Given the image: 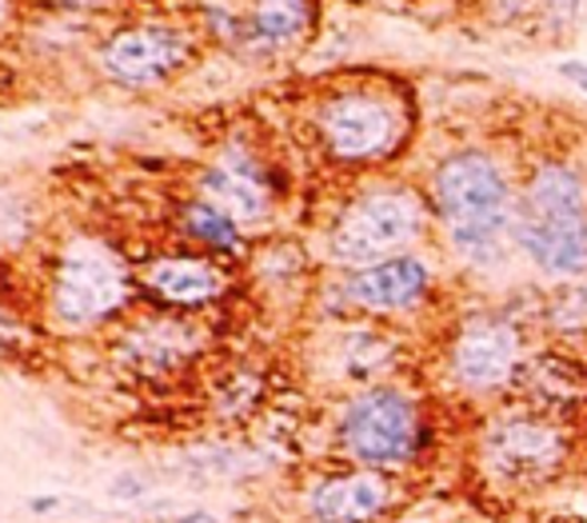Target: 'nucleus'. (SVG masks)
<instances>
[{"label": "nucleus", "instance_id": "f257e3e1", "mask_svg": "<svg viewBox=\"0 0 587 523\" xmlns=\"http://www.w3.org/2000/svg\"><path fill=\"white\" fill-rule=\"evenodd\" d=\"M432 204L464 260L488 268L504 256V232L516 228L508 176L488 152H452L432 176Z\"/></svg>", "mask_w": 587, "mask_h": 523}, {"label": "nucleus", "instance_id": "f03ea898", "mask_svg": "<svg viewBox=\"0 0 587 523\" xmlns=\"http://www.w3.org/2000/svg\"><path fill=\"white\" fill-rule=\"evenodd\" d=\"M129 300L132 276L117 248L92 240V236H77L60 248L49 308L64 328H97V324L124 312Z\"/></svg>", "mask_w": 587, "mask_h": 523}, {"label": "nucleus", "instance_id": "7ed1b4c3", "mask_svg": "<svg viewBox=\"0 0 587 523\" xmlns=\"http://www.w3.org/2000/svg\"><path fill=\"white\" fill-rule=\"evenodd\" d=\"M428 443V423L416 400L399 388H368L352 396L340 412V448L368 472H388L412 463Z\"/></svg>", "mask_w": 587, "mask_h": 523}, {"label": "nucleus", "instance_id": "20e7f679", "mask_svg": "<svg viewBox=\"0 0 587 523\" xmlns=\"http://www.w3.org/2000/svg\"><path fill=\"white\" fill-rule=\"evenodd\" d=\"M428 228V212L412 188H372L340 212L328 236L332 260L352 268H372L392 260L399 248H408Z\"/></svg>", "mask_w": 587, "mask_h": 523}, {"label": "nucleus", "instance_id": "39448f33", "mask_svg": "<svg viewBox=\"0 0 587 523\" xmlns=\"http://www.w3.org/2000/svg\"><path fill=\"white\" fill-rule=\"evenodd\" d=\"M316 132L332 161L372 164L399 148L404 132H408V116L384 92L348 89L320 104Z\"/></svg>", "mask_w": 587, "mask_h": 523}, {"label": "nucleus", "instance_id": "423d86ee", "mask_svg": "<svg viewBox=\"0 0 587 523\" xmlns=\"http://www.w3.org/2000/svg\"><path fill=\"white\" fill-rule=\"evenodd\" d=\"M484 472L488 480L508 483V488H539L556 480V472L568 460V440L556 423L536 420V416H508L496 420L479 443Z\"/></svg>", "mask_w": 587, "mask_h": 523}, {"label": "nucleus", "instance_id": "0eeeda50", "mask_svg": "<svg viewBox=\"0 0 587 523\" xmlns=\"http://www.w3.org/2000/svg\"><path fill=\"white\" fill-rule=\"evenodd\" d=\"M192 52H196V44H192L189 29L144 21L117 29L100 44V69L109 81L124 84V89H156L192 61Z\"/></svg>", "mask_w": 587, "mask_h": 523}, {"label": "nucleus", "instance_id": "6e6552de", "mask_svg": "<svg viewBox=\"0 0 587 523\" xmlns=\"http://www.w3.org/2000/svg\"><path fill=\"white\" fill-rule=\"evenodd\" d=\"M519 336L504 320H479L452 343V376L468 392H496L516 376Z\"/></svg>", "mask_w": 587, "mask_h": 523}, {"label": "nucleus", "instance_id": "1a4fd4ad", "mask_svg": "<svg viewBox=\"0 0 587 523\" xmlns=\"http://www.w3.org/2000/svg\"><path fill=\"white\" fill-rule=\"evenodd\" d=\"M516 244L539 273L584 276L587 273V212L568 216H536L516 212Z\"/></svg>", "mask_w": 587, "mask_h": 523}, {"label": "nucleus", "instance_id": "9d476101", "mask_svg": "<svg viewBox=\"0 0 587 523\" xmlns=\"http://www.w3.org/2000/svg\"><path fill=\"white\" fill-rule=\"evenodd\" d=\"M200 201L229 212L236 224H256L269 216V181L264 168L252 161V152L229 148L200 176Z\"/></svg>", "mask_w": 587, "mask_h": 523}, {"label": "nucleus", "instance_id": "9b49d317", "mask_svg": "<svg viewBox=\"0 0 587 523\" xmlns=\"http://www.w3.org/2000/svg\"><path fill=\"white\" fill-rule=\"evenodd\" d=\"M428 284L432 273L419 256H392L372 268H356L344 284V296L368 312H399L428 293Z\"/></svg>", "mask_w": 587, "mask_h": 523}, {"label": "nucleus", "instance_id": "f8f14e48", "mask_svg": "<svg viewBox=\"0 0 587 523\" xmlns=\"http://www.w3.org/2000/svg\"><path fill=\"white\" fill-rule=\"evenodd\" d=\"M196 348H200V336L192 324L156 316V320L132 324L129 332L120 336L117 356L129 368H136L140 376H169L176 372L180 363H189V356Z\"/></svg>", "mask_w": 587, "mask_h": 523}, {"label": "nucleus", "instance_id": "ddd939ff", "mask_svg": "<svg viewBox=\"0 0 587 523\" xmlns=\"http://www.w3.org/2000/svg\"><path fill=\"white\" fill-rule=\"evenodd\" d=\"M388 500L392 488L379 472H344L312 488L308 512L316 523H372L384 515Z\"/></svg>", "mask_w": 587, "mask_h": 523}, {"label": "nucleus", "instance_id": "4468645a", "mask_svg": "<svg viewBox=\"0 0 587 523\" xmlns=\"http://www.w3.org/2000/svg\"><path fill=\"white\" fill-rule=\"evenodd\" d=\"M144 288L172 308H204L224 293V273L212 260L176 252V256H160L144 268Z\"/></svg>", "mask_w": 587, "mask_h": 523}, {"label": "nucleus", "instance_id": "2eb2a0df", "mask_svg": "<svg viewBox=\"0 0 587 523\" xmlns=\"http://www.w3.org/2000/svg\"><path fill=\"white\" fill-rule=\"evenodd\" d=\"M519 212H536V216L587 212V188L568 164H539V168L532 172Z\"/></svg>", "mask_w": 587, "mask_h": 523}, {"label": "nucleus", "instance_id": "dca6fc26", "mask_svg": "<svg viewBox=\"0 0 587 523\" xmlns=\"http://www.w3.org/2000/svg\"><path fill=\"white\" fill-rule=\"evenodd\" d=\"M249 29L269 49L300 41L312 29V0H252Z\"/></svg>", "mask_w": 587, "mask_h": 523}, {"label": "nucleus", "instance_id": "f3484780", "mask_svg": "<svg viewBox=\"0 0 587 523\" xmlns=\"http://www.w3.org/2000/svg\"><path fill=\"white\" fill-rule=\"evenodd\" d=\"M180 228L184 236L196 244H204L209 252H224V256H240L244 248V236H240V224L232 221L229 212H220L209 201H192L180 212Z\"/></svg>", "mask_w": 587, "mask_h": 523}, {"label": "nucleus", "instance_id": "a211bd4d", "mask_svg": "<svg viewBox=\"0 0 587 523\" xmlns=\"http://www.w3.org/2000/svg\"><path fill=\"white\" fill-rule=\"evenodd\" d=\"M548 324L559 328V332H584L587 328V280L571 284V288H564V293L551 300Z\"/></svg>", "mask_w": 587, "mask_h": 523}, {"label": "nucleus", "instance_id": "6ab92c4d", "mask_svg": "<svg viewBox=\"0 0 587 523\" xmlns=\"http://www.w3.org/2000/svg\"><path fill=\"white\" fill-rule=\"evenodd\" d=\"M559 76L564 81H571L576 89H584L587 92V64H579V61H564L559 64Z\"/></svg>", "mask_w": 587, "mask_h": 523}, {"label": "nucleus", "instance_id": "aec40b11", "mask_svg": "<svg viewBox=\"0 0 587 523\" xmlns=\"http://www.w3.org/2000/svg\"><path fill=\"white\" fill-rule=\"evenodd\" d=\"M49 9H100V4H109V0H44Z\"/></svg>", "mask_w": 587, "mask_h": 523}, {"label": "nucleus", "instance_id": "412c9836", "mask_svg": "<svg viewBox=\"0 0 587 523\" xmlns=\"http://www.w3.org/2000/svg\"><path fill=\"white\" fill-rule=\"evenodd\" d=\"M17 340V328H12V320L4 312H0V348H9V343Z\"/></svg>", "mask_w": 587, "mask_h": 523}, {"label": "nucleus", "instance_id": "4be33fe9", "mask_svg": "<svg viewBox=\"0 0 587 523\" xmlns=\"http://www.w3.org/2000/svg\"><path fill=\"white\" fill-rule=\"evenodd\" d=\"M176 523H220L212 512H204V507H196V512H189V515H180Z\"/></svg>", "mask_w": 587, "mask_h": 523}, {"label": "nucleus", "instance_id": "5701e85b", "mask_svg": "<svg viewBox=\"0 0 587 523\" xmlns=\"http://www.w3.org/2000/svg\"><path fill=\"white\" fill-rule=\"evenodd\" d=\"M9 21V0H0V24Z\"/></svg>", "mask_w": 587, "mask_h": 523}]
</instances>
